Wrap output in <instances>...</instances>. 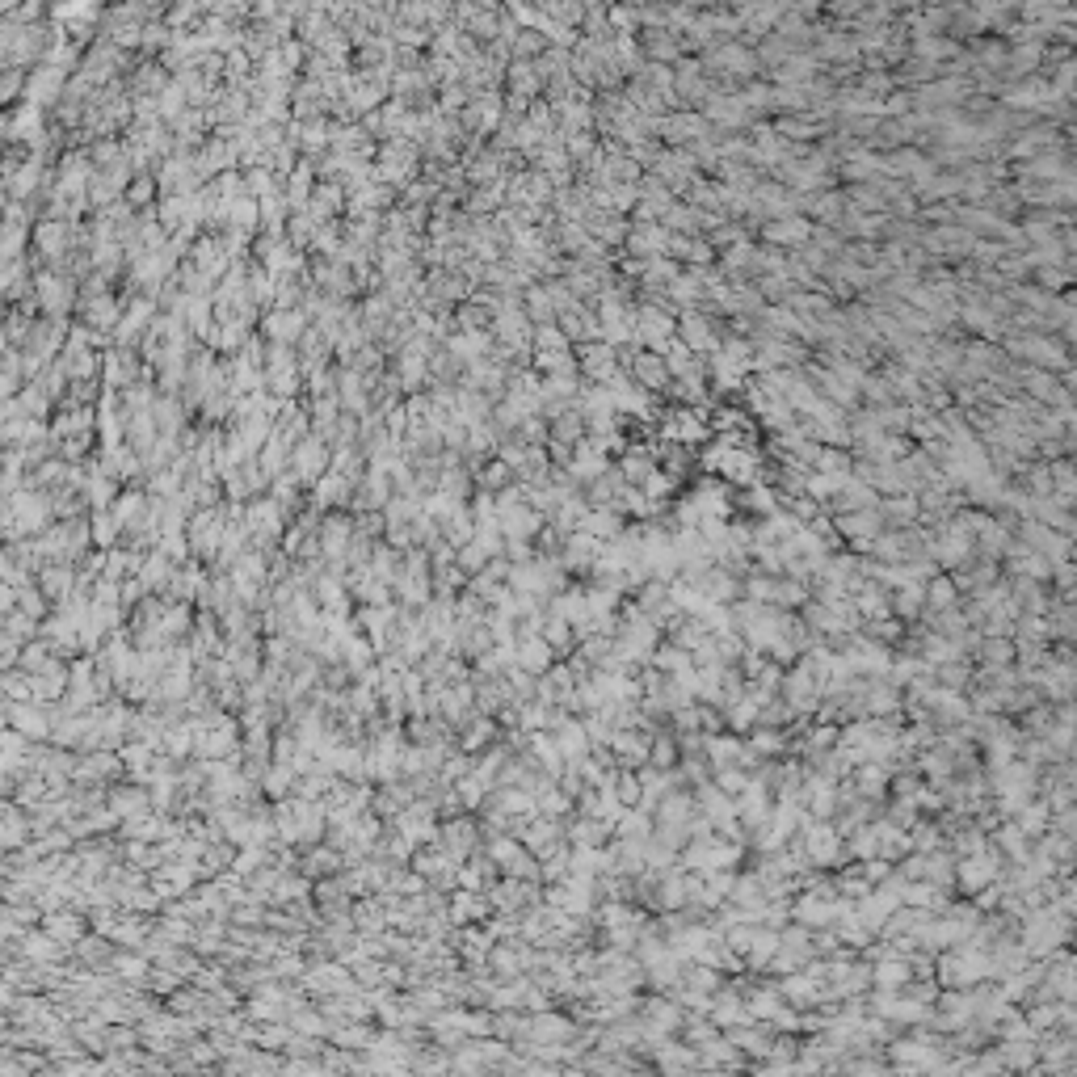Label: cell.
Wrapping results in <instances>:
<instances>
[{"mask_svg":"<svg viewBox=\"0 0 1077 1077\" xmlns=\"http://www.w3.org/2000/svg\"><path fill=\"white\" fill-rule=\"evenodd\" d=\"M245 531H249L253 547H261V552H274L278 539L287 535V510H282V501L261 497V501L245 505Z\"/></svg>","mask_w":1077,"mask_h":1077,"instance_id":"6da1fadb","label":"cell"},{"mask_svg":"<svg viewBox=\"0 0 1077 1077\" xmlns=\"http://www.w3.org/2000/svg\"><path fill=\"white\" fill-rule=\"evenodd\" d=\"M118 775H127L123 754H118V749H89V754L76 758L72 783H80V787H110Z\"/></svg>","mask_w":1077,"mask_h":1077,"instance_id":"7a4b0ae2","label":"cell"},{"mask_svg":"<svg viewBox=\"0 0 1077 1077\" xmlns=\"http://www.w3.org/2000/svg\"><path fill=\"white\" fill-rule=\"evenodd\" d=\"M5 724L22 728V733H26L30 741H51V733H55L51 703H38V699H26V703L9 699V703H5Z\"/></svg>","mask_w":1077,"mask_h":1077,"instance_id":"3957f363","label":"cell"},{"mask_svg":"<svg viewBox=\"0 0 1077 1077\" xmlns=\"http://www.w3.org/2000/svg\"><path fill=\"white\" fill-rule=\"evenodd\" d=\"M198 880H202V867H198V863H181V859H169V863H160V867L152 871V888H156L165 901L190 897Z\"/></svg>","mask_w":1077,"mask_h":1077,"instance_id":"277c9868","label":"cell"},{"mask_svg":"<svg viewBox=\"0 0 1077 1077\" xmlns=\"http://www.w3.org/2000/svg\"><path fill=\"white\" fill-rule=\"evenodd\" d=\"M354 531H358V518L324 510V518H320V552H324V560H345V552H350V543H354Z\"/></svg>","mask_w":1077,"mask_h":1077,"instance_id":"5b68a950","label":"cell"},{"mask_svg":"<svg viewBox=\"0 0 1077 1077\" xmlns=\"http://www.w3.org/2000/svg\"><path fill=\"white\" fill-rule=\"evenodd\" d=\"M480 838H484V829H480V825H476V821L463 812V817L442 821V838H438V842H442L446 850H451V855H455L459 863H467V859H472L476 850H480Z\"/></svg>","mask_w":1077,"mask_h":1077,"instance_id":"8992f818","label":"cell"},{"mask_svg":"<svg viewBox=\"0 0 1077 1077\" xmlns=\"http://www.w3.org/2000/svg\"><path fill=\"white\" fill-rule=\"evenodd\" d=\"M106 804L114 808L118 821H139V817H148V812L156 808L152 804V787L148 783H135V779H131V787H110V800Z\"/></svg>","mask_w":1077,"mask_h":1077,"instance_id":"52a82bcc","label":"cell"},{"mask_svg":"<svg viewBox=\"0 0 1077 1077\" xmlns=\"http://www.w3.org/2000/svg\"><path fill=\"white\" fill-rule=\"evenodd\" d=\"M68 686H72V665L64 657H51L34 674V699L38 703H59V699L68 695Z\"/></svg>","mask_w":1077,"mask_h":1077,"instance_id":"ba28073f","label":"cell"},{"mask_svg":"<svg viewBox=\"0 0 1077 1077\" xmlns=\"http://www.w3.org/2000/svg\"><path fill=\"white\" fill-rule=\"evenodd\" d=\"M451 922L455 926H472V922H489L493 918V901H489V892H476V888H455V897H451Z\"/></svg>","mask_w":1077,"mask_h":1077,"instance_id":"9c48e42d","label":"cell"},{"mask_svg":"<svg viewBox=\"0 0 1077 1077\" xmlns=\"http://www.w3.org/2000/svg\"><path fill=\"white\" fill-rule=\"evenodd\" d=\"M207 589H211V577L202 573V568H198V556H194V560H186V564L177 568V577H173V585H169V594H165V598H173V602H190V606H194V602L207 598Z\"/></svg>","mask_w":1077,"mask_h":1077,"instance_id":"30bf717a","label":"cell"},{"mask_svg":"<svg viewBox=\"0 0 1077 1077\" xmlns=\"http://www.w3.org/2000/svg\"><path fill=\"white\" fill-rule=\"evenodd\" d=\"M497 741H501V720L497 716H484V711L459 733V749H463V754H472V758L484 754V749H493Z\"/></svg>","mask_w":1077,"mask_h":1077,"instance_id":"8fae6325","label":"cell"},{"mask_svg":"<svg viewBox=\"0 0 1077 1077\" xmlns=\"http://www.w3.org/2000/svg\"><path fill=\"white\" fill-rule=\"evenodd\" d=\"M324 463H329V451H324V446H320L316 438H303V446L295 451V467H291V472L299 476L303 489H312V484H316L324 472H329V467H324Z\"/></svg>","mask_w":1077,"mask_h":1077,"instance_id":"7c38bea8","label":"cell"},{"mask_svg":"<svg viewBox=\"0 0 1077 1077\" xmlns=\"http://www.w3.org/2000/svg\"><path fill=\"white\" fill-rule=\"evenodd\" d=\"M177 560H169L165 552H160V547H152V552L144 556V568H139V581H144L152 594H169V585H173V577H177Z\"/></svg>","mask_w":1077,"mask_h":1077,"instance_id":"4fadbf2b","label":"cell"},{"mask_svg":"<svg viewBox=\"0 0 1077 1077\" xmlns=\"http://www.w3.org/2000/svg\"><path fill=\"white\" fill-rule=\"evenodd\" d=\"M43 926L55 934L59 943H68V947H76L80 939H85V934L93 930L89 926V918H80V909H51L47 918H43Z\"/></svg>","mask_w":1077,"mask_h":1077,"instance_id":"5bb4252c","label":"cell"},{"mask_svg":"<svg viewBox=\"0 0 1077 1077\" xmlns=\"http://www.w3.org/2000/svg\"><path fill=\"white\" fill-rule=\"evenodd\" d=\"M34 838L30 808L22 800H5V850H22Z\"/></svg>","mask_w":1077,"mask_h":1077,"instance_id":"9a60e30c","label":"cell"},{"mask_svg":"<svg viewBox=\"0 0 1077 1077\" xmlns=\"http://www.w3.org/2000/svg\"><path fill=\"white\" fill-rule=\"evenodd\" d=\"M552 661H556V648L547 644L543 636H522V640H518V661H514V665L531 669V674H547V669H552Z\"/></svg>","mask_w":1077,"mask_h":1077,"instance_id":"2e32d148","label":"cell"},{"mask_svg":"<svg viewBox=\"0 0 1077 1077\" xmlns=\"http://www.w3.org/2000/svg\"><path fill=\"white\" fill-rule=\"evenodd\" d=\"M350 913H354V926L362 934H383V926H388V905H383L379 892H367Z\"/></svg>","mask_w":1077,"mask_h":1077,"instance_id":"e0dca14e","label":"cell"},{"mask_svg":"<svg viewBox=\"0 0 1077 1077\" xmlns=\"http://www.w3.org/2000/svg\"><path fill=\"white\" fill-rule=\"evenodd\" d=\"M295 783H299V770L291 762H270L266 779H261V791H266L270 800H287L295 791Z\"/></svg>","mask_w":1077,"mask_h":1077,"instance_id":"ac0fdd59","label":"cell"},{"mask_svg":"<svg viewBox=\"0 0 1077 1077\" xmlns=\"http://www.w3.org/2000/svg\"><path fill=\"white\" fill-rule=\"evenodd\" d=\"M543 640L556 648V657H564V653H573V644H577V632H573V623H568L564 615L547 611V619H543Z\"/></svg>","mask_w":1077,"mask_h":1077,"instance_id":"d6986e66","label":"cell"},{"mask_svg":"<svg viewBox=\"0 0 1077 1077\" xmlns=\"http://www.w3.org/2000/svg\"><path fill=\"white\" fill-rule=\"evenodd\" d=\"M598 552H602V547H598V539L589 535V531H577L573 539L564 543V564H568V568H581V564H589V560H594Z\"/></svg>","mask_w":1077,"mask_h":1077,"instance_id":"ffe728a7","label":"cell"},{"mask_svg":"<svg viewBox=\"0 0 1077 1077\" xmlns=\"http://www.w3.org/2000/svg\"><path fill=\"white\" fill-rule=\"evenodd\" d=\"M89 522H93V543H97V547H106V552H110L114 539L123 535V522L114 518V510H93V514H89Z\"/></svg>","mask_w":1077,"mask_h":1077,"instance_id":"44dd1931","label":"cell"},{"mask_svg":"<svg viewBox=\"0 0 1077 1077\" xmlns=\"http://www.w3.org/2000/svg\"><path fill=\"white\" fill-rule=\"evenodd\" d=\"M514 476H518V472H514V467L505 463V459H497V463L484 467V472H476V480H480V489H484V493H501V489H510Z\"/></svg>","mask_w":1077,"mask_h":1077,"instance_id":"7402d4cb","label":"cell"},{"mask_svg":"<svg viewBox=\"0 0 1077 1077\" xmlns=\"http://www.w3.org/2000/svg\"><path fill=\"white\" fill-rule=\"evenodd\" d=\"M568 833H573V842H577V846H598V842L606 838V825H602V821H577Z\"/></svg>","mask_w":1077,"mask_h":1077,"instance_id":"603a6c76","label":"cell"},{"mask_svg":"<svg viewBox=\"0 0 1077 1077\" xmlns=\"http://www.w3.org/2000/svg\"><path fill=\"white\" fill-rule=\"evenodd\" d=\"M489 560H493V556L484 552V543H480V539H472V543H463V547H459V564H463V568H472V573H480V568L489 564Z\"/></svg>","mask_w":1077,"mask_h":1077,"instance_id":"cb8c5ba5","label":"cell"},{"mask_svg":"<svg viewBox=\"0 0 1077 1077\" xmlns=\"http://www.w3.org/2000/svg\"><path fill=\"white\" fill-rule=\"evenodd\" d=\"M611 745L619 749V754H623L627 762H636V758H644V741H640V737H632V733H619V737H611Z\"/></svg>","mask_w":1077,"mask_h":1077,"instance_id":"d4e9b609","label":"cell"},{"mask_svg":"<svg viewBox=\"0 0 1077 1077\" xmlns=\"http://www.w3.org/2000/svg\"><path fill=\"white\" fill-rule=\"evenodd\" d=\"M38 245H43L47 253H59V249H64V228H55V223L38 228Z\"/></svg>","mask_w":1077,"mask_h":1077,"instance_id":"484cf974","label":"cell"},{"mask_svg":"<svg viewBox=\"0 0 1077 1077\" xmlns=\"http://www.w3.org/2000/svg\"><path fill=\"white\" fill-rule=\"evenodd\" d=\"M619 796H623V804H632V800L640 796V787H636V779H632V775L619 779Z\"/></svg>","mask_w":1077,"mask_h":1077,"instance_id":"4316f807","label":"cell"}]
</instances>
